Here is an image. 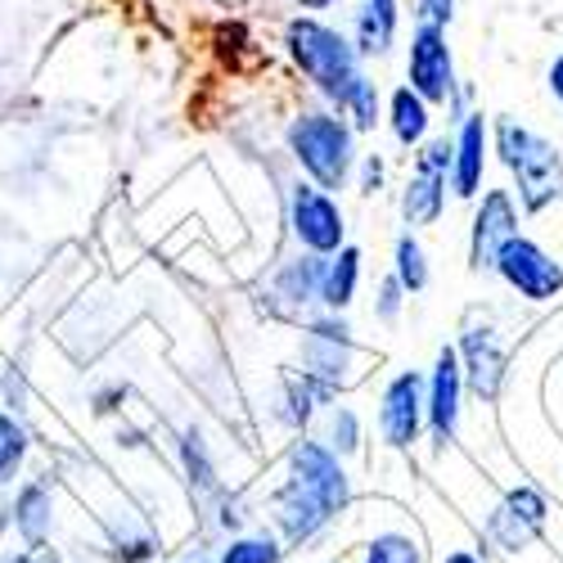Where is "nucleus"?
Here are the masks:
<instances>
[{
  "mask_svg": "<svg viewBox=\"0 0 563 563\" xmlns=\"http://www.w3.org/2000/svg\"><path fill=\"white\" fill-rule=\"evenodd\" d=\"M460 393H464V374H460V356L455 347H442L433 361V374L424 379V419L438 446H446L455 438L460 424Z\"/></svg>",
  "mask_w": 563,
  "mask_h": 563,
  "instance_id": "10",
  "label": "nucleus"
},
{
  "mask_svg": "<svg viewBox=\"0 0 563 563\" xmlns=\"http://www.w3.org/2000/svg\"><path fill=\"white\" fill-rule=\"evenodd\" d=\"M55 500H51V487L45 483H27L19 496H14V509H10V519L19 528V537L27 545H41L45 537H51V523H55Z\"/></svg>",
  "mask_w": 563,
  "mask_h": 563,
  "instance_id": "17",
  "label": "nucleus"
},
{
  "mask_svg": "<svg viewBox=\"0 0 563 563\" xmlns=\"http://www.w3.org/2000/svg\"><path fill=\"white\" fill-rule=\"evenodd\" d=\"M451 14H455V0H415V19H419V27L446 32Z\"/></svg>",
  "mask_w": 563,
  "mask_h": 563,
  "instance_id": "29",
  "label": "nucleus"
},
{
  "mask_svg": "<svg viewBox=\"0 0 563 563\" xmlns=\"http://www.w3.org/2000/svg\"><path fill=\"white\" fill-rule=\"evenodd\" d=\"M289 483L302 487L311 500H320L330 514H343L347 500H352V487H347L339 455L330 446H320V442H298L289 451Z\"/></svg>",
  "mask_w": 563,
  "mask_h": 563,
  "instance_id": "7",
  "label": "nucleus"
},
{
  "mask_svg": "<svg viewBox=\"0 0 563 563\" xmlns=\"http://www.w3.org/2000/svg\"><path fill=\"white\" fill-rule=\"evenodd\" d=\"M324 262H330V257H316V253L294 257L285 271L275 275L279 298H289V302H298V307L316 302V298H320V279H324Z\"/></svg>",
  "mask_w": 563,
  "mask_h": 563,
  "instance_id": "20",
  "label": "nucleus"
},
{
  "mask_svg": "<svg viewBox=\"0 0 563 563\" xmlns=\"http://www.w3.org/2000/svg\"><path fill=\"white\" fill-rule=\"evenodd\" d=\"M379 180H384V163L365 158V190H379Z\"/></svg>",
  "mask_w": 563,
  "mask_h": 563,
  "instance_id": "32",
  "label": "nucleus"
},
{
  "mask_svg": "<svg viewBox=\"0 0 563 563\" xmlns=\"http://www.w3.org/2000/svg\"><path fill=\"white\" fill-rule=\"evenodd\" d=\"M446 563H483V559L468 554V550H455V554H446Z\"/></svg>",
  "mask_w": 563,
  "mask_h": 563,
  "instance_id": "33",
  "label": "nucleus"
},
{
  "mask_svg": "<svg viewBox=\"0 0 563 563\" xmlns=\"http://www.w3.org/2000/svg\"><path fill=\"white\" fill-rule=\"evenodd\" d=\"M496 154L519 180V199L528 212H541L563 199V154L545 135L519 126L514 118H496Z\"/></svg>",
  "mask_w": 563,
  "mask_h": 563,
  "instance_id": "2",
  "label": "nucleus"
},
{
  "mask_svg": "<svg viewBox=\"0 0 563 563\" xmlns=\"http://www.w3.org/2000/svg\"><path fill=\"white\" fill-rule=\"evenodd\" d=\"M393 135L401 140V145H424V135H429V104L415 96L410 86L393 90Z\"/></svg>",
  "mask_w": 563,
  "mask_h": 563,
  "instance_id": "21",
  "label": "nucleus"
},
{
  "mask_svg": "<svg viewBox=\"0 0 563 563\" xmlns=\"http://www.w3.org/2000/svg\"><path fill=\"white\" fill-rule=\"evenodd\" d=\"M334 514L324 509L320 500H311L302 487H294V483H285L275 492V523H279V532H285L294 545H302V541H311L324 523H330Z\"/></svg>",
  "mask_w": 563,
  "mask_h": 563,
  "instance_id": "15",
  "label": "nucleus"
},
{
  "mask_svg": "<svg viewBox=\"0 0 563 563\" xmlns=\"http://www.w3.org/2000/svg\"><path fill=\"white\" fill-rule=\"evenodd\" d=\"M397 285L406 289V294H419L429 285V257H424V249H419V240L415 234H401L397 240Z\"/></svg>",
  "mask_w": 563,
  "mask_h": 563,
  "instance_id": "22",
  "label": "nucleus"
},
{
  "mask_svg": "<svg viewBox=\"0 0 563 563\" xmlns=\"http://www.w3.org/2000/svg\"><path fill=\"white\" fill-rule=\"evenodd\" d=\"M455 356H460L464 384L474 388L483 401H496L500 379H505V352H500L496 334H492V330H468V334H464V347H460Z\"/></svg>",
  "mask_w": 563,
  "mask_h": 563,
  "instance_id": "13",
  "label": "nucleus"
},
{
  "mask_svg": "<svg viewBox=\"0 0 563 563\" xmlns=\"http://www.w3.org/2000/svg\"><path fill=\"white\" fill-rule=\"evenodd\" d=\"M356 279H361V253L356 249H339V257L324 262V279H320V302L330 311H343L352 307L356 298Z\"/></svg>",
  "mask_w": 563,
  "mask_h": 563,
  "instance_id": "19",
  "label": "nucleus"
},
{
  "mask_svg": "<svg viewBox=\"0 0 563 563\" xmlns=\"http://www.w3.org/2000/svg\"><path fill=\"white\" fill-rule=\"evenodd\" d=\"M10 563H36V559H32V554H14Z\"/></svg>",
  "mask_w": 563,
  "mask_h": 563,
  "instance_id": "35",
  "label": "nucleus"
},
{
  "mask_svg": "<svg viewBox=\"0 0 563 563\" xmlns=\"http://www.w3.org/2000/svg\"><path fill=\"white\" fill-rule=\"evenodd\" d=\"M285 45H289V55L298 59V68L316 81L320 96H330L339 109L356 96V86L369 81L361 73V59H356V45L334 32V27H324L316 19H294L289 32H285Z\"/></svg>",
  "mask_w": 563,
  "mask_h": 563,
  "instance_id": "1",
  "label": "nucleus"
},
{
  "mask_svg": "<svg viewBox=\"0 0 563 563\" xmlns=\"http://www.w3.org/2000/svg\"><path fill=\"white\" fill-rule=\"evenodd\" d=\"M298 5H302V10H330L334 0H298Z\"/></svg>",
  "mask_w": 563,
  "mask_h": 563,
  "instance_id": "34",
  "label": "nucleus"
},
{
  "mask_svg": "<svg viewBox=\"0 0 563 563\" xmlns=\"http://www.w3.org/2000/svg\"><path fill=\"white\" fill-rule=\"evenodd\" d=\"M27 455V433L14 415L0 410V483H10L19 474V464Z\"/></svg>",
  "mask_w": 563,
  "mask_h": 563,
  "instance_id": "23",
  "label": "nucleus"
},
{
  "mask_svg": "<svg viewBox=\"0 0 563 563\" xmlns=\"http://www.w3.org/2000/svg\"><path fill=\"white\" fill-rule=\"evenodd\" d=\"M545 81H550V96H554V100L563 104V55H559V59L550 64V77H545Z\"/></svg>",
  "mask_w": 563,
  "mask_h": 563,
  "instance_id": "31",
  "label": "nucleus"
},
{
  "mask_svg": "<svg viewBox=\"0 0 563 563\" xmlns=\"http://www.w3.org/2000/svg\"><path fill=\"white\" fill-rule=\"evenodd\" d=\"M365 563H424V550H419L410 537H401V532H384V537L369 541Z\"/></svg>",
  "mask_w": 563,
  "mask_h": 563,
  "instance_id": "24",
  "label": "nucleus"
},
{
  "mask_svg": "<svg viewBox=\"0 0 563 563\" xmlns=\"http://www.w3.org/2000/svg\"><path fill=\"white\" fill-rule=\"evenodd\" d=\"M343 113L352 118L356 131H369L374 122H379V90H374V81H361L356 86V96L343 104Z\"/></svg>",
  "mask_w": 563,
  "mask_h": 563,
  "instance_id": "27",
  "label": "nucleus"
},
{
  "mask_svg": "<svg viewBox=\"0 0 563 563\" xmlns=\"http://www.w3.org/2000/svg\"><path fill=\"white\" fill-rule=\"evenodd\" d=\"M519 234V212H514L509 190H487L483 208L474 217V240H468V266L474 271H496L500 249Z\"/></svg>",
  "mask_w": 563,
  "mask_h": 563,
  "instance_id": "11",
  "label": "nucleus"
},
{
  "mask_svg": "<svg viewBox=\"0 0 563 563\" xmlns=\"http://www.w3.org/2000/svg\"><path fill=\"white\" fill-rule=\"evenodd\" d=\"M446 208V176H429V172H415L406 180V195H401V217L406 225H433Z\"/></svg>",
  "mask_w": 563,
  "mask_h": 563,
  "instance_id": "18",
  "label": "nucleus"
},
{
  "mask_svg": "<svg viewBox=\"0 0 563 563\" xmlns=\"http://www.w3.org/2000/svg\"><path fill=\"white\" fill-rule=\"evenodd\" d=\"M352 361V330L343 320H316L302 343V384L316 401H330Z\"/></svg>",
  "mask_w": 563,
  "mask_h": 563,
  "instance_id": "4",
  "label": "nucleus"
},
{
  "mask_svg": "<svg viewBox=\"0 0 563 563\" xmlns=\"http://www.w3.org/2000/svg\"><path fill=\"white\" fill-rule=\"evenodd\" d=\"M545 523V496L537 487H519V492H509L496 509H492V519H487V537L509 550V554H519Z\"/></svg>",
  "mask_w": 563,
  "mask_h": 563,
  "instance_id": "12",
  "label": "nucleus"
},
{
  "mask_svg": "<svg viewBox=\"0 0 563 563\" xmlns=\"http://www.w3.org/2000/svg\"><path fill=\"white\" fill-rule=\"evenodd\" d=\"M195 563H208V559H195Z\"/></svg>",
  "mask_w": 563,
  "mask_h": 563,
  "instance_id": "36",
  "label": "nucleus"
},
{
  "mask_svg": "<svg viewBox=\"0 0 563 563\" xmlns=\"http://www.w3.org/2000/svg\"><path fill=\"white\" fill-rule=\"evenodd\" d=\"M289 154L311 176L316 190H343L356 163V140L352 126L334 113H302L289 126Z\"/></svg>",
  "mask_w": 563,
  "mask_h": 563,
  "instance_id": "3",
  "label": "nucleus"
},
{
  "mask_svg": "<svg viewBox=\"0 0 563 563\" xmlns=\"http://www.w3.org/2000/svg\"><path fill=\"white\" fill-rule=\"evenodd\" d=\"M496 271L500 279L514 289V294H523L528 302H550L559 289H563V266L532 240H523V234H514V240L500 249L496 257Z\"/></svg>",
  "mask_w": 563,
  "mask_h": 563,
  "instance_id": "6",
  "label": "nucleus"
},
{
  "mask_svg": "<svg viewBox=\"0 0 563 563\" xmlns=\"http://www.w3.org/2000/svg\"><path fill=\"white\" fill-rule=\"evenodd\" d=\"M451 145H455L451 185H455L460 199H474L478 185H483V167H487V122H483V113H468Z\"/></svg>",
  "mask_w": 563,
  "mask_h": 563,
  "instance_id": "14",
  "label": "nucleus"
},
{
  "mask_svg": "<svg viewBox=\"0 0 563 563\" xmlns=\"http://www.w3.org/2000/svg\"><path fill=\"white\" fill-rule=\"evenodd\" d=\"M401 285H397V275H388L384 285H379V302H374V316L379 320H397V311H401Z\"/></svg>",
  "mask_w": 563,
  "mask_h": 563,
  "instance_id": "30",
  "label": "nucleus"
},
{
  "mask_svg": "<svg viewBox=\"0 0 563 563\" xmlns=\"http://www.w3.org/2000/svg\"><path fill=\"white\" fill-rule=\"evenodd\" d=\"M451 158H455V145L442 135V140H429L424 150L415 158V172H429V176H446L451 172Z\"/></svg>",
  "mask_w": 563,
  "mask_h": 563,
  "instance_id": "28",
  "label": "nucleus"
},
{
  "mask_svg": "<svg viewBox=\"0 0 563 563\" xmlns=\"http://www.w3.org/2000/svg\"><path fill=\"white\" fill-rule=\"evenodd\" d=\"M361 446V429H356V415L347 406L330 410V451L334 455H352Z\"/></svg>",
  "mask_w": 563,
  "mask_h": 563,
  "instance_id": "26",
  "label": "nucleus"
},
{
  "mask_svg": "<svg viewBox=\"0 0 563 563\" xmlns=\"http://www.w3.org/2000/svg\"><path fill=\"white\" fill-rule=\"evenodd\" d=\"M406 77H410V90H415V96L424 100V104H446V100L455 96V59H451L446 32L415 27Z\"/></svg>",
  "mask_w": 563,
  "mask_h": 563,
  "instance_id": "8",
  "label": "nucleus"
},
{
  "mask_svg": "<svg viewBox=\"0 0 563 563\" xmlns=\"http://www.w3.org/2000/svg\"><path fill=\"white\" fill-rule=\"evenodd\" d=\"M285 559V550H279L275 537H240V541H230V550L217 559V563H279Z\"/></svg>",
  "mask_w": 563,
  "mask_h": 563,
  "instance_id": "25",
  "label": "nucleus"
},
{
  "mask_svg": "<svg viewBox=\"0 0 563 563\" xmlns=\"http://www.w3.org/2000/svg\"><path fill=\"white\" fill-rule=\"evenodd\" d=\"M419 429H424V374L419 369H401L397 379L384 388V401H379V433L388 446L406 451Z\"/></svg>",
  "mask_w": 563,
  "mask_h": 563,
  "instance_id": "9",
  "label": "nucleus"
},
{
  "mask_svg": "<svg viewBox=\"0 0 563 563\" xmlns=\"http://www.w3.org/2000/svg\"><path fill=\"white\" fill-rule=\"evenodd\" d=\"M289 225L298 234V244L307 253H316V257H334L343 249V240H347L339 203L324 190H316V185H307V180H298L294 195H289Z\"/></svg>",
  "mask_w": 563,
  "mask_h": 563,
  "instance_id": "5",
  "label": "nucleus"
},
{
  "mask_svg": "<svg viewBox=\"0 0 563 563\" xmlns=\"http://www.w3.org/2000/svg\"><path fill=\"white\" fill-rule=\"evenodd\" d=\"M397 36V0H361L356 10V51L388 55Z\"/></svg>",
  "mask_w": 563,
  "mask_h": 563,
  "instance_id": "16",
  "label": "nucleus"
}]
</instances>
